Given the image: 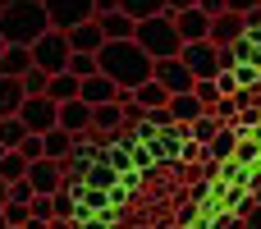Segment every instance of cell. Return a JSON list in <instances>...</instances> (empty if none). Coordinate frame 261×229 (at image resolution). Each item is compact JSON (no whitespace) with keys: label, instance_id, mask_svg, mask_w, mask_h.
Segmentation results:
<instances>
[{"label":"cell","instance_id":"obj_1","mask_svg":"<svg viewBox=\"0 0 261 229\" xmlns=\"http://www.w3.org/2000/svg\"><path fill=\"white\" fill-rule=\"evenodd\" d=\"M96 69L106 78H115L119 87H138L142 78H151V55L133 37H106L96 46Z\"/></svg>","mask_w":261,"mask_h":229},{"label":"cell","instance_id":"obj_2","mask_svg":"<svg viewBox=\"0 0 261 229\" xmlns=\"http://www.w3.org/2000/svg\"><path fill=\"white\" fill-rule=\"evenodd\" d=\"M133 41L151 55V60H165V55H179L184 37L174 28V9H161V14H147L133 23Z\"/></svg>","mask_w":261,"mask_h":229},{"label":"cell","instance_id":"obj_3","mask_svg":"<svg viewBox=\"0 0 261 229\" xmlns=\"http://www.w3.org/2000/svg\"><path fill=\"white\" fill-rule=\"evenodd\" d=\"M50 28V18H46V5L41 0H9L5 9H0V37L5 41H32V37H41Z\"/></svg>","mask_w":261,"mask_h":229},{"label":"cell","instance_id":"obj_4","mask_svg":"<svg viewBox=\"0 0 261 229\" xmlns=\"http://www.w3.org/2000/svg\"><path fill=\"white\" fill-rule=\"evenodd\" d=\"M28 50H32V64L46 69V73L69 69V37H64V28H46L41 37L28 41Z\"/></svg>","mask_w":261,"mask_h":229},{"label":"cell","instance_id":"obj_5","mask_svg":"<svg viewBox=\"0 0 261 229\" xmlns=\"http://www.w3.org/2000/svg\"><path fill=\"white\" fill-rule=\"evenodd\" d=\"M55 110H60V101H50L46 92H32V96H23L18 119H23L32 133H46V129H55Z\"/></svg>","mask_w":261,"mask_h":229},{"label":"cell","instance_id":"obj_6","mask_svg":"<svg viewBox=\"0 0 261 229\" xmlns=\"http://www.w3.org/2000/svg\"><path fill=\"white\" fill-rule=\"evenodd\" d=\"M151 78L165 87V92H188L193 87V73L179 55H165V60H151Z\"/></svg>","mask_w":261,"mask_h":229},{"label":"cell","instance_id":"obj_7","mask_svg":"<svg viewBox=\"0 0 261 229\" xmlns=\"http://www.w3.org/2000/svg\"><path fill=\"white\" fill-rule=\"evenodd\" d=\"M55 124H60V129H69L73 138H78V133L87 138V129H92V106H87L83 96H69V101H60V110H55Z\"/></svg>","mask_w":261,"mask_h":229},{"label":"cell","instance_id":"obj_8","mask_svg":"<svg viewBox=\"0 0 261 229\" xmlns=\"http://www.w3.org/2000/svg\"><path fill=\"white\" fill-rule=\"evenodd\" d=\"M23 179L32 184V193H55V188H60V179H64V170H60V161H50V156H37V161H28Z\"/></svg>","mask_w":261,"mask_h":229},{"label":"cell","instance_id":"obj_9","mask_svg":"<svg viewBox=\"0 0 261 229\" xmlns=\"http://www.w3.org/2000/svg\"><path fill=\"white\" fill-rule=\"evenodd\" d=\"M50 28H73L83 18H92V0H41Z\"/></svg>","mask_w":261,"mask_h":229},{"label":"cell","instance_id":"obj_10","mask_svg":"<svg viewBox=\"0 0 261 229\" xmlns=\"http://www.w3.org/2000/svg\"><path fill=\"white\" fill-rule=\"evenodd\" d=\"M248 28H243V14L239 9H220V14H211V28H206V37L216 41V46H229V41H239Z\"/></svg>","mask_w":261,"mask_h":229},{"label":"cell","instance_id":"obj_11","mask_svg":"<svg viewBox=\"0 0 261 229\" xmlns=\"http://www.w3.org/2000/svg\"><path fill=\"white\" fill-rule=\"evenodd\" d=\"M78 96H83L87 106H101V101H115V96H119V83H115V78H106V73L96 69V73L78 78Z\"/></svg>","mask_w":261,"mask_h":229},{"label":"cell","instance_id":"obj_12","mask_svg":"<svg viewBox=\"0 0 261 229\" xmlns=\"http://www.w3.org/2000/svg\"><path fill=\"white\" fill-rule=\"evenodd\" d=\"M64 37H69V50H92V55H96V46L106 41V32H101L96 14H92V18H83V23H73V28H64Z\"/></svg>","mask_w":261,"mask_h":229},{"label":"cell","instance_id":"obj_13","mask_svg":"<svg viewBox=\"0 0 261 229\" xmlns=\"http://www.w3.org/2000/svg\"><path fill=\"white\" fill-rule=\"evenodd\" d=\"M174 28H179V37H184V41H197V37H206L211 14H202L197 5H184V9H174Z\"/></svg>","mask_w":261,"mask_h":229},{"label":"cell","instance_id":"obj_14","mask_svg":"<svg viewBox=\"0 0 261 229\" xmlns=\"http://www.w3.org/2000/svg\"><path fill=\"white\" fill-rule=\"evenodd\" d=\"M165 110H170V119L184 129V124H193V119H197L206 106H202V101L193 96V87H188V92H170V96H165Z\"/></svg>","mask_w":261,"mask_h":229},{"label":"cell","instance_id":"obj_15","mask_svg":"<svg viewBox=\"0 0 261 229\" xmlns=\"http://www.w3.org/2000/svg\"><path fill=\"white\" fill-rule=\"evenodd\" d=\"M32 69V50L23 46V41H5V50H0V73H28Z\"/></svg>","mask_w":261,"mask_h":229},{"label":"cell","instance_id":"obj_16","mask_svg":"<svg viewBox=\"0 0 261 229\" xmlns=\"http://www.w3.org/2000/svg\"><path fill=\"white\" fill-rule=\"evenodd\" d=\"M69 147H73V133H69V129H60V124H55V129H46V133H41V156L64 161V156H69Z\"/></svg>","mask_w":261,"mask_h":229},{"label":"cell","instance_id":"obj_17","mask_svg":"<svg viewBox=\"0 0 261 229\" xmlns=\"http://www.w3.org/2000/svg\"><path fill=\"white\" fill-rule=\"evenodd\" d=\"M92 129H124V101H101L92 106ZM87 129V133H92Z\"/></svg>","mask_w":261,"mask_h":229},{"label":"cell","instance_id":"obj_18","mask_svg":"<svg viewBox=\"0 0 261 229\" xmlns=\"http://www.w3.org/2000/svg\"><path fill=\"white\" fill-rule=\"evenodd\" d=\"M23 83L14 78V73H0V115H18V106H23Z\"/></svg>","mask_w":261,"mask_h":229},{"label":"cell","instance_id":"obj_19","mask_svg":"<svg viewBox=\"0 0 261 229\" xmlns=\"http://www.w3.org/2000/svg\"><path fill=\"white\" fill-rule=\"evenodd\" d=\"M96 23H101L106 37H133V23L138 18H128L124 9H106V14H96Z\"/></svg>","mask_w":261,"mask_h":229},{"label":"cell","instance_id":"obj_20","mask_svg":"<svg viewBox=\"0 0 261 229\" xmlns=\"http://www.w3.org/2000/svg\"><path fill=\"white\" fill-rule=\"evenodd\" d=\"M46 96H50V101H69V96H78V73H69V69L50 73V78H46Z\"/></svg>","mask_w":261,"mask_h":229},{"label":"cell","instance_id":"obj_21","mask_svg":"<svg viewBox=\"0 0 261 229\" xmlns=\"http://www.w3.org/2000/svg\"><path fill=\"white\" fill-rule=\"evenodd\" d=\"M128 92H133V101H138V106H147V110H151V106H165V96H170L156 78H142V83H138V87H128Z\"/></svg>","mask_w":261,"mask_h":229},{"label":"cell","instance_id":"obj_22","mask_svg":"<svg viewBox=\"0 0 261 229\" xmlns=\"http://www.w3.org/2000/svg\"><path fill=\"white\" fill-rule=\"evenodd\" d=\"M206 147H211V161H225V156H234V147H239V133L220 124V129L211 133V142H206Z\"/></svg>","mask_w":261,"mask_h":229},{"label":"cell","instance_id":"obj_23","mask_svg":"<svg viewBox=\"0 0 261 229\" xmlns=\"http://www.w3.org/2000/svg\"><path fill=\"white\" fill-rule=\"evenodd\" d=\"M23 133H28V124L18 115H0V147H18Z\"/></svg>","mask_w":261,"mask_h":229},{"label":"cell","instance_id":"obj_24","mask_svg":"<svg viewBox=\"0 0 261 229\" xmlns=\"http://www.w3.org/2000/svg\"><path fill=\"white\" fill-rule=\"evenodd\" d=\"M119 9H124L128 18H147V14H161L165 0H119Z\"/></svg>","mask_w":261,"mask_h":229},{"label":"cell","instance_id":"obj_25","mask_svg":"<svg viewBox=\"0 0 261 229\" xmlns=\"http://www.w3.org/2000/svg\"><path fill=\"white\" fill-rule=\"evenodd\" d=\"M69 73H78V78L96 73V55L92 50H69Z\"/></svg>","mask_w":261,"mask_h":229},{"label":"cell","instance_id":"obj_26","mask_svg":"<svg viewBox=\"0 0 261 229\" xmlns=\"http://www.w3.org/2000/svg\"><path fill=\"white\" fill-rule=\"evenodd\" d=\"M46 78H50V73H46V69H37V64H32L28 73H18V83H23V92H28V96H32V92H46Z\"/></svg>","mask_w":261,"mask_h":229},{"label":"cell","instance_id":"obj_27","mask_svg":"<svg viewBox=\"0 0 261 229\" xmlns=\"http://www.w3.org/2000/svg\"><path fill=\"white\" fill-rule=\"evenodd\" d=\"M5 225H32L28 202H5Z\"/></svg>","mask_w":261,"mask_h":229},{"label":"cell","instance_id":"obj_28","mask_svg":"<svg viewBox=\"0 0 261 229\" xmlns=\"http://www.w3.org/2000/svg\"><path fill=\"white\" fill-rule=\"evenodd\" d=\"M197 9H202V14H220V9H225V0H197Z\"/></svg>","mask_w":261,"mask_h":229},{"label":"cell","instance_id":"obj_29","mask_svg":"<svg viewBox=\"0 0 261 229\" xmlns=\"http://www.w3.org/2000/svg\"><path fill=\"white\" fill-rule=\"evenodd\" d=\"M106 9H119V0H92V14H106Z\"/></svg>","mask_w":261,"mask_h":229},{"label":"cell","instance_id":"obj_30","mask_svg":"<svg viewBox=\"0 0 261 229\" xmlns=\"http://www.w3.org/2000/svg\"><path fill=\"white\" fill-rule=\"evenodd\" d=\"M248 225L261 229V202H252V211H248Z\"/></svg>","mask_w":261,"mask_h":229},{"label":"cell","instance_id":"obj_31","mask_svg":"<svg viewBox=\"0 0 261 229\" xmlns=\"http://www.w3.org/2000/svg\"><path fill=\"white\" fill-rule=\"evenodd\" d=\"M252 5H257V0H225V9H239V14H243V9H252Z\"/></svg>","mask_w":261,"mask_h":229},{"label":"cell","instance_id":"obj_32","mask_svg":"<svg viewBox=\"0 0 261 229\" xmlns=\"http://www.w3.org/2000/svg\"><path fill=\"white\" fill-rule=\"evenodd\" d=\"M184 5H197V0H165V9H184Z\"/></svg>","mask_w":261,"mask_h":229},{"label":"cell","instance_id":"obj_33","mask_svg":"<svg viewBox=\"0 0 261 229\" xmlns=\"http://www.w3.org/2000/svg\"><path fill=\"white\" fill-rule=\"evenodd\" d=\"M0 207H5V179H0Z\"/></svg>","mask_w":261,"mask_h":229},{"label":"cell","instance_id":"obj_34","mask_svg":"<svg viewBox=\"0 0 261 229\" xmlns=\"http://www.w3.org/2000/svg\"><path fill=\"white\" fill-rule=\"evenodd\" d=\"M252 202H261V184H257V197H252Z\"/></svg>","mask_w":261,"mask_h":229},{"label":"cell","instance_id":"obj_35","mask_svg":"<svg viewBox=\"0 0 261 229\" xmlns=\"http://www.w3.org/2000/svg\"><path fill=\"white\" fill-rule=\"evenodd\" d=\"M0 225H5V207H0Z\"/></svg>","mask_w":261,"mask_h":229},{"label":"cell","instance_id":"obj_36","mask_svg":"<svg viewBox=\"0 0 261 229\" xmlns=\"http://www.w3.org/2000/svg\"><path fill=\"white\" fill-rule=\"evenodd\" d=\"M5 5H9V0H0V9H5Z\"/></svg>","mask_w":261,"mask_h":229},{"label":"cell","instance_id":"obj_37","mask_svg":"<svg viewBox=\"0 0 261 229\" xmlns=\"http://www.w3.org/2000/svg\"><path fill=\"white\" fill-rule=\"evenodd\" d=\"M0 50H5V37H0Z\"/></svg>","mask_w":261,"mask_h":229},{"label":"cell","instance_id":"obj_38","mask_svg":"<svg viewBox=\"0 0 261 229\" xmlns=\"http://www.w3.org/2000/svg\"><path fill=\"white\" fill-rule=\"evenodd\" d=\"M0 151H5V147H0Z\"/></svg>","mask_w":261,"mask_h":229}]
</instances>
